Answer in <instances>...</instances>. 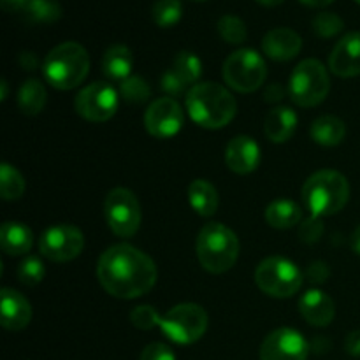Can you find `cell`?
I'll list each match as a JSON object with an SVG mask.
<instances>
[{
	"label": "cell",
	"instance_id": "obj_1",
	"mask_svg": "<svg viewBox=\"0 0 360 360\" xmlns=\"http://www.w3.org/2000/svg\"><path fill=\"white\" fill-rule=\"evenodd\" d=\"M157 266L141 250L115 245L97 262V280L105 292L118 299H137L157 283Z\"/></svg>",
	"mask_w": 360,
	"mask_h": 360
},
{
	"label": "cell",
	"instance_id": "obj_2",
	"mask_svg": "<svg viewBox=\"0 0 360 360\" xmlns=\"http://www.w3.org/2000/svg\"><path fill=\"white\" fill-rule=\"evenodd\" d=\"M186 109L197 125L217 130L234 120L238 104L231 91L221 84L199 83L186 94Z\"/></svg>",
	"mask_w": 360,
	"mask_h": 360
},
{
	"label": "cell",
	"instance_id": "obj_3",
	"mask_svg": "<svg viewBox=\"0 0 360 360\" xmlns=\"http://www.w3.org/2000/svg\"><path fill=\"white\" fill-rule=\"evenodd\" d=\"M350 199V185L341 172L323 169L306 179L302 186V200L313 217H333L347 206Z\"/></svg>",
	"mask_w": 360,
	"mask_h": 360
},
{
	"label": "cell",
	"instance_id": "obj_4",
	"mask_svg": "<svg viewBox=\"0 0 360 360\" xmlns=\"http://www.w3.org/2000/svg\"><path fill=\"white\" fill-rule=\"evenodd\" d=\"M90 70L88 51L77 42H62L48 53L42 63L46 81L58 90L79 86Z\"/></svg>",
	"mask_w": 360,
	"mask_h": 360
},
{
	"label": "cell",
	"instance_id": "obj_5",
	"mask_svg": "<svg viewBox=\"0 0 360 360\" xmlns=\"http://www.w3.org/2000/svg\"><path fill=\"white\" fill-rule=\"evenodd\" d=\"M200 266L213 274L227 273L239 257L238 236L225 225L211 221L200 229L195 243Z\"/></svg>",
	"mask_w": 360,
	"mask_h": 360
},
{
	"label": "cell",
	"instance_id": "obj_6",
	"mask_svg": "<svg viewBox=\"0 0 360 360\" xmlns=\"http://www.w3.org/2000/svg\"><path fill=\"white\" fill-rule=\"evenodd\" d=\"M330 90L329 72L322 62L315 58L302 60L294 69L288 84L290 98L301 108H315L326 101Z\"/></svg>",
	"mask_w": 360,
	"mask_h": 360
},
{
	"label": "cell",
	"instance_id": "obj_7",
	"mask_svg": "<svg viewBox=\"0 0 360 360\" xmlns=\"http://www.w3.org/2000/svg\"><path fill=\"white\" fill-rule=\"evenodd\" d=\"M255 281L264 294L276 299H287L297 294L304 276L294 262L283 257H269L259 264Z\"/></svg>",
	"mask_w": 360,
	"mask_h": 360
},
{
	"label": "cell",
	"instance_id": "obj_8",
	"mask_svg": "<svg viewBox=\"0 0 360 360\" xmlns=\"http://www.w3.org/2000/svg\"><path fill=\"white\" fill-rule=\"evenodd\" d=\"M158 327L171 341L178 345H192L199 341L207 330V313L202 306L185 302L178 304L160 316Z\"/></svg>",
	"mask_w": 360,
	"mask_h": 360
},
{
	"label": "cell",
	"instance_id": "obj_9",
	"mask_svg": "<svg viewBox=\"0 0 360 360\" xmlns=\"http://www.w3.org/2000/svg\"><path fill=\"white\" fill-rule=\"evenodd\" d=\"M224 79L239 94L259 90L267 77V67L262 56L253 49H238L224 63Z\"/></svg>",
	"mask_w": 360,
	"mask_h": 360
},
{
	"label": "cell",
	"instance_id": "obj_10",
	"mask_svg": "<svg viewBox=\"0 0 360 360\" xmlns=\"http://www.w3.org/2000/svg\"><path fill=\"white\" fill-rule=\"evenodd\" d=\"M105 221L118 238H132L141 227V204L127 188H112L104 202Z\"/></svg>",
	"mask_w": 360,
	"mask_h": 360
},
{
	"label": "cell",
	"instance_id": "obj_11",
	"mask_svg": "<svg viewBox=\"0 0 360 360\" xmlns=\"http://www.w3.org/2000/svg\"><path fill=\"white\" fill-rule=\"evenodd\" d=\"M118 91L108 83H91L76 97V111L86 122L104 123L118 109Z\"/></svg>",
	"mask_w": 360,
	"mask_h": 360
},
{
	"label": "cell",
	"instance_id": "obj_12",
	"mask_svg": "<svg viewBox=\"0 0 360 360\" xmlns=\"http://www.w3.org/2000/svg\"><path fill=\"white\" fill-rule=\"evenodd\" d=\"M84 248V236L74 225H55L39 239V250L51 262H70Z\"/></svg>",
	"mask_w": 360,
	"mask_h": 360
},
{
	"label": "cell",
	"instance_id": "obj_13",
	"mask_svg": "<svg viewBox=\"0 0 360 360\" xmlns=\"http://www.w3.org/2000/svg\"><path fill=\"white\" fill-rule=\"evenodd\" d=\"M144 127L157 139H169L183 127V109L172 97H162L151 102L144 112Z\"/></svg>",
	"mask_w": 360,
	"mask_h": 360
},
{
	"label": "cell",
	"instance_id": "obj_14",
	"mask_svg": "<svg viewBox=\"0 0 360 360\" xmlns=\"http://www.w3.org/2000/svg\"><path fill=\"white\" fill-rule=\"evenodd\" d=\"M308 354V341L288 327L273 330L260 347V360H306Z\"/></svg>",
	"mask_w": 360,
	"mask_h": 360
},
{
	"label": "cell",
	"instance_id": "obj_15",
	"mask_svg": "<svg viewBox=\"0 0 360 360\" xmlns=\"http://www.w3.org/2000/svg\"><path fill=\"white\" fill-rule=\"evenodd\" d=\"M329 67L336 76H360V32H350L338 41L329 56Z\"/></svg>",
	"mask_w": 360,
	"mask_h": 360
},
{
	"label": "cell",
	"instance_id": "obj_16",
	"mask_svg": "<svg viewBox=\"0 0 360 360\" xmlns=\"http://www.w3.org/2000/svg\"><path fill=\"white\" fill-rule=\"evenodd\" d=\"M260 148L252 137L238 136L225 148V164L236 174H250L259 167Z\"/></svg>",
	"mask_w": 360,
	"mask_h": 360
},
{
	"label": "cell",
	"instance_id": "obj_17",
	"mask_svg": "<svg viewBox=\"0 0 360 360\" xmlns=\"http://www.w3.org/2000/svg\"><path fill=\"white\" fill-rule=\"evenodd\" d=\"M302 39L292 28H274L262 39V49L274 62H288L301 53Z\"/></svg>",
	"mask_w": 360,
	"mask_h": 360
},
{
	"label": "cell",
	"instance_id": "obj_18",
	"mask_svg": "<svg viewBox=\"0 0 360 360\" xmlns=\"http://www.w3.org/2000/svg\"><path fill=\"white\" fill-rule=\"evenodd\" d=\"M2 301H0V311H2V327L7 330H21L30 323L32 308L30 302L13 288H2Z\"/></svg>",
	"mask_w": 360,
	"mask_h": 360
},
{
	"label": "cell",
	"instance_id": "obj_19",
	"mask_svg": "<svg viewBox=\"0 0 360 360\" xmlns=\"http://www.w3.org/2000/svg\"><path fill=\"white\" fill-rule=\"evenodd\" d=\"M299 311L311 326L327 327L336 316V306L322 290H308L299 301Z\"/></svg>",
	"mask_w": 360,
	"mask_h": 360
},
{
	"label": "cell",
	"instance_id": "obj_20",
	"mask_svg": "<svg viewBox=\"0 0 360 360\" xmlns=\"http://www.w3.org/2000/svg\"><path fill=\"white\" fill-rule=\"evenodd\" d=\"M295 129H297V115L285 105L269 111L266 125H264L267 139H271L273 143H287L294 136Z\"/></svg>",
	"mask_w": 360,
	"mask_h": 360
},
{
	"label": "cell",
	"instance_id": "obj_21",
	"mask_svg": "<svg viewBox=\"0 0 360 360\" xmlns=\"http://www.w3.org/2000/svg\"><path fill=\"white\" fill-rule=\"evenodd\" d=\"M32 231L20 221H6L0 229V246L7 255H25L30 252Z\"/></svg>",
	"mask_w": 360,
	"mask_h": 360
},
{
	"label": "cell",
	"instance_id": "obj_22",
	"mask_svg": "<svg viewBox=\"0 0 360 360\" xmlns=\"http://www.w3.org/2000/svg\"><path fill=\"white\" fill-rule=\"evenodd\" d=\"M134 67V56L130 48L123 44H115L105 49L104 58H102V72L109 77L122 83L123 79L130 76V70Z\"/></svg>",
	"mask_w": 360,
	"mask_h": 360
},
{
	"label": "cell",
	"instance_id": "obj_23",
	"mask_svg": "<svg viewBox=\"0 0 360 360\" xmlns=\"http://www.w3.org/2000/svg\"><path fill=\"white\" fill-rule=\"evenodd\" d=\"M188 200L197 214L204 218H210L218 210V192L210 181L206 179H195L188 186Z\"/></svg>",
	"mask_w": 360,
	"mask_h": 360
},
{
	"label": "cell",
	"instance_id": "obj_24",
	"mask_svg": "<svg viewBox=\"0 0 360 360\" xmlns=\"http://www.w3.org/2000/svg\"><path fill=\"white\" fill-rule=\"evenodd\" d=\"M309 134H311L313 141L316 144L333 148L338 146L345 139V136H347V127H345L343 120H340L338 116L326 115L320 116V118H316L313 122Z\"/></svg>",
	"mask_w": 360,
	"mask_h": 360
},
{
	"label": "cell",
	"instance_id": "obj_25",
	"mask_svg": "<svg viewBox=\"0 0 360 360\" xmlns=\"http://www.w3.org/2000/svg\"><path fill=\"white\" fill-rule=\"evenodd\" d=\"M266 221L274 229H292L302 220V210L295 202L280 199L266 207Z\"/></svg>",
	"mask_w": 360,
	"mask_h": 360
},
{
	"label": "cell",
	"instance_id": "obj_26",
	"mask_svg": "<svg viewBox=\"0 0 360 360\" xmlns=\"http://www.w3.org/2000/svg\"><path fill=\"white\" fill-rule=\"evenodd\" d=\"M18 105L21 112L28 116H35L46 105V88L39 79H28L21 84L18 91Z\"/></svg>",
	"mask_w": 360,
	"mask_h": 360
},
{
	"label": "cell",
	"instance_id": "obj_27",
	"mask_svg": "<svg viewBox=\"0 0 360 360\" xmlns=\"http://www.w3.org/2000/svg\"><path fill=\"white\" fill-rule=\"evenodd\" d=\"M30 23H55L62 18V7L53 0H30L23 11Z\"/></svg>",
	"mask_w": 360,
	"mask_h": 360
},
{
	"label": "cell",
	"instance_id": "obj_28",
	"mask_svg": "<svg viewBox=\"0 0 360 360\" xmlns=\"http://www.w3.org/2000/svg\"><path fill=\"white\" fill-rule=\"evenodd\" d=\"M25 192V179L16 167L4 162L0 167V193L4 200H18Z\"/></svg>",
	"mask_w": 360,
	"mask_h": 360
},
{
	"label": "cell",
	"instance_id": "obj_29",
	"mask_svg": "<svg viewBox=\"0 0 360 360\" xmlns=\"http://www.w3.org/2000/svg\"><path fill=\"white\" fill-rule=\"evenodd\" d=\"M153 21L162 28L174 27L183 16L181 0H157L151 11Z\"/></svg>",
	"mask_w": 360,
	"mask_h": 360
},
{
	"label": "cell",
	"instance_id": "obj_30",
	"mask_svg": "<svg viewBox=\"0 0 360 360\" xmlns=\"http://www.w3.org/2000/svg\"><path fill=\"white\" fill-rule=\"evenodd\" d=\"M118 94L129 104H143V102H146L150 98L151 88L143 77L129 76L127 79H123L120 83Z\"/></svg>",
	"mask_w": 360,
	"mask_h": 360
},
{
	"label": "cell",
	"instance_id": "obj_31",
	"mask_svg": "<svg viewBox=\"0 0 360 360\" xmlns=\"http://www.w3.org/2000/svg\"><path fill=\"white\" fill-rule=\"evenodd\" d=\"M218 34L229 44H241L248 37L245 21L238 16H232V14H225L218 20Z\"/></svg>",
	"mask_w": 360,
	"mask_h": 360
},
{
	"label": "cell",
	"instance_id": "obj_32",
	"mask_svg": "<svg viewBox=\"0 0 360 360\" xmlns=\"http://www.w3.org/2000/svg\"><path fill=\"white\" fill-rule=\"evenodd\" d=\"M172 69L183 77L188 84L195 83L197 79L202 74V63H200L199 56L193 55L190 51H181L178 56L174 58V65Z\"/></svg>",
	"mask_w": 360,
	"mask_h": 360
},
{
	"label": "cell",
	"instance_id": "obj_33",
	"mask_svg": "<svg viewBox=\"0 0 360 360\" xmlns=\"http://www.w3.org/2000/svg\"><path fill=\"white\" fill-rule=\"evenodd\" d=\"M343 20L334 13H320L316 14L315 20H313V32H315L319 37L323 39L336 37L338 34L343 32Z\"/></svg>",
	"mask_w": 360,
	"mask_h": 360
},
{
	"label": "cell",
	"instance_id": "obj_34",
	"mask_svg": "<svg viewBox=\"0 0 360 360\" xmlns=\"http://www.w3.org/2000/svg\"><path fill=\"white\" fill-rule=\"evenodd\" d=\"M44 278V266L37 257H28L18 267V280L27 287H35Z\"/></svg>",
	"mask_w": 360,
	"mask_h": 360
},
{
	"label": "cell",
	"instance_id": "obj_35",
	"mask_svg": "<svg viewBox=\"0 0 360 360\" xmlns=\"http://www.w3.org/2000/svg\"><path fill=\"white\" fill-rule=\"evenodd\" d=\"M130 322H132L137 329L150 330V329H153L155 326H158V322H160V316H158V313L155 311L151 306H148V304L136 306V308L130 311Z\"/></svg>",
	"mask_w": 360,
	"mask_h": 360
},
{
	"label": "cell",
	"instance_id": "obj_36",
	"mask_svg": "<svg viewBox=\"0 0 360 360\" xmlns=\"http://www.w3.org/2000/svg\"><path fill=\"white\" fill-rule=\"evenodd\" d=\"M186 86H188V83H186L174 69L167 70V72L162 76V90L167 95H171V97H178V95L185 94Z\"/></svg>",
	"mask_w": 360,
	"mask_h": 360
},
{
	"label": "cell",
	"instance_id": "obj_37",
	"mask_svg": "<svg viewBox=\"0 0 360 360\" xmlns=\"http://www.w3.org/2000/svg\"><path fill=\"white\" fill-rule=\"evenodd\" d=\"M323 234V225L320 224L319 217H311L301 225L299 229V236L304 243H316L320 239V236Z\"/></svg>",
	"mask_w": 360,
	"mask_h": 360
},
{
	"label": "cell",
	"instance_id": "obj_38",
	"mask_svg": "<svg viewBox=\"0 0 360 360\" xmlns=\"http://www.w3.org/2000/svg\"><path fill=\"white\" fill-rule=\"evenodd\" d=\"M139 360H176V357L167 345L151 343L144 348Z\"/></svg>",
	"mask_w": 360,
	"mask_h": 360
},
{
	"label": "cell",
	"instance_id": "obj_39",
	"mask_svg": "<svg viewBox=\"0 0 360 360\" xmlns=\"http://www.w3.org/2000/svg\"><path fill=\"white\" fill-rule=\"evenodd\" d=\"M329 276H330L329 266H327L326 262H322V260L311 262L308 266V269H306V278L315 285L326 283V281L329 280Z\"/></svg>",
	"mask_w": 360,
	"mask_h": 360
},
{
	"label": "cell",
	"instance_id": "obj_40",
	"mask_svg": "<svg viewBox=\"0 0 360 360\" xmlns=\"http://www.w3.org/2000/svg\"><path fill=\"white\" fill-rule=\"evenodd\" d=\"M345 348L354 357H360V330H354V333L348 334L347 341H345Z\"/></svg>",
	"mask_w": 360,
	"mask_h": 360
},
{
	"label": "cell",
	"instance_id": "obj_41",
	"mask_svg": "<svg viewBox=\"0 0 360 360\" xmlns=\"http://www.w3.org/2000/svg\"><path fill=\"white\" fill-rule=\"evenodd\" d=\"M283 95H285L283 86L278 83L269 84V86L266 88V91H264V98H266V102H280L281 98H283Z\"/></svg>",
	"mask_w": 360,
	"mask_h": 360
},
{
	"label": "cell",
	"instance_id": "obj_42",
	"mask_svg": "<svg viewBox=\"0 0 360 360\" xmlns=\"http://www.w3.org/2000/svg\"><path fill=\"white\" fill-rule=\"evenodd\" d=\"M30 0H0V6L6 13H23L25 7L28 6Z\"/></svg>",
	"mask_w": 360,
	"mask_h": 360
},
{
	"label": "cell",
	"instance_id": "obj_43",
	"mask_svg": "<svg viewBox=\"0 0 360 360\" xmlns=\"http://www.w3.org/2000/svg\"><path fill=\"white\" fill-rule=\"evenodd\" d=\"M20 65L23 67L25 70H35L39 65V58L35 56V53L23 51L20 55Z\"/></svg>",
	"mask_w": 360,
	"mask_h": 360
},
{
	"label": "cell",
	"instance_id": "obj_44",
	"mask_svg": "<svg viewBox=\"0 0 360 360\" xmlns=\"http://www.w3.org/2000/svg\"><path fill=\"white\" fill-rule=\"evenodd\" d=\"M301 2L308 7H326L330 6L334 0H301Z\"/></svg>",
	"mask_w": 360,
	"mask_h": 360
},
{
	"label": "cell",
	"instance_id": "obj_45",
	"mask_svg": "<svg viewBox=\"0 0 360 360\" xmlns=\"http://www.w3.org/2000/svg\"><path fill=\"white\" fill-rule=\"evenodd\" d=\"M352 248H354L355 253H359L360 255V225L355 229L354 236H352Z\"/></svg>",
	"mask_w": 360,
	"mask_h": 360
},
{
	"label": "cell",
	"instance_id": "obj_46",
	"mask_svg": "<svg viewBox=\"0 0 360 360\" xmlns=\"http://www.w3.org/2000/svg\"><path fill=\"white\" fill-rule=\"evenodd\" d=\"M257 4H260V6L264 7H276L280 6V4H283L285 0H255Z\"/></svg>",
	"mask_w": 360,
	"mask_h": 360
},
{
	"label": "cell",
	"instance_id": "obj_47",
	"mask_svg": "<svg viewBox=\"0 0 360 360\" xmlns=\"http://www.w3.org/2000/svg\"><path fill=\"white\" fill-rule=\"evenodd\" d=\"M2 101H6L7 98V81H2Z\"/></svg>",
	"mask_w": 360,
	"mask_h": 360
},
{
	"label": "cell",
	"instance_id": "obj_48",
	"mask_svg": "<svg viewBox=\"0 0 360 360\" xmlns=\"http://www.w3.org/2000/svg\"><path fill=\"white\" fill-rule=\"evenodd\" d=\"M355 2H357V4H360V0H355Z\"/></svg>",
	"mask_w": 360,
	"mask_h": 360
}]
</instances>
